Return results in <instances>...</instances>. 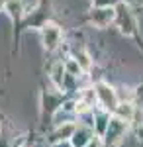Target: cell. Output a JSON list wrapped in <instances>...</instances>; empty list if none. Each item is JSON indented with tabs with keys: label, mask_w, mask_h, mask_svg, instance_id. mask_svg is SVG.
I'll use <instances>...</instances> for the list:
<instances>
[{
	"label": "cell",
	"mask_w": 143,
	"mask_h": 147,
	"mask_svg": "<svg viewBox=\"0 0 143 147\" xmlns=\"http://www.w3.org/2000/svg\"><path fill=\"white\" fill-rule=\"evenodd\" d=\"M77 61H78V65H80L82 69H88V67H90V61H88V57L84 55V53L77 55Z\"/></svg>",
	"instance_id": "obj_12"
},
{
	"label": "cell",
	"mask_w": 143,
	"mask_h": 147,
	"mask_svg": "<svg viewBox=\"0 0 143 147\" xmlns=\"http://www.w3.org/2000/svg\"><path fill=\"white\" fill-rule=\"evenodd\" d=\"M4 4H6V0H0V8H2V6H4Z\"/></svg>",
	"instance_id": "obj_14"
},
{
	"label": "cell",
	"mask_w": 143,
	"mask_h": 147,
	"mask_svg": "<svg viewBox=\"0 0 143 147\" xmlns=\"http://www.w3.org/2000/svg\"><path fill=\"white\" fill-rule=\"evenodd\" d=\"M94 100H96V90H84L82 92V98L77 102V106H75V110L78 114H84L86 110H90V106H94Z\"/></svg>",
	"instance_id": "obj_7"
},
{
	"label": "cell",
	"mask_w": 143,
	"mask_h": 147,
	"mask_svg": "<svg viewBox=\"0 0 143 147\" xmlns=\"http://www.w3.org/2000/svg\"><path fill=\"white\" fill-rule=\"evenodd\" d=\"M94 90H96V98H98V102L104 106V110H110V112H116V110H118L120 100H118L116 90L112 88L110 84H106V82H98V84L94 86Z\"/></svg>",
	"instance_id": "obj_1"
},
{
	"label": "cell",
	"mask_w": 143,
	"mask_h": 147,
	"mask_svg": "<svg viewBox=\"0 0 143 147\" xmlns=\"http://www.w3.org/2000/svg\"><path fill=\"white\" fill-rule=\"evenodd\" d=\"M77 124H71V122H67L65 125H61L59 129H57L55 134H53V139L55 141H61V139H69V137L75 136V131H77Z\"/></svg>",
	"instance_id": "obj_8"
},
{
	"label": "cell",
	"mask_w": 143,
	"mask_h": 147,
	"mask_svg": "<svg viewBox=\"0 0 143 147\" xmlns=\"http://www.w3.org/2000/svg\"><path fill=\"white\" fill-rule=\"evenodd\" d=\"M127 120H121V118H112L110 124H108V127H106V136H108V141H118L121 136H123V131H125V127H127V124H125Z\"/></svg>",
	"instance_id": "obj_5"
},
{
	"label": "cell",
	"mask_w": 143,
	"mask_h": 147,
	"mask_svg": "<svg viewBox=\"0 0 143 147\" xmlns=\"http://www.w3.org/2000/svg\"><path fill=\"white\" fill-rule=\"evenodd\" d=\"M116 20V8L106 6V8H98V10L92 12V24L98 26V28H106L110 22Z\"/></svg>",
	"instance_id": "obj_4"
},
{
	"label": "cell",
	"mask_w": 143,
	"mask_h": 147,
	"mask_svg": "<svg viewBox=\"0 0 143 147\" xmlns=\"http://www.w3.org/2000/svg\"><path fill=\"white\" fill-rule=\"evenodd\" d=\"M41 35H43V47L47 51L57 49V45L61 43V30H59L53 22L45 24L43 30H41Z\"/></svg>",
	"instance_id": "obj_2"
},
{
	"label": "cell",
	"mask_w": 143,
	"mask_h": 147,
	"mask_svg": "<svg viewBox=\"0 0 143 147\" xmlns=\"http://www.w3.org/2000/svg\"><path fill=\"white\" fill-rule=\"evenodd\" d=\"M114 22L118 24L121 34H125V35L133 34V18H132V12L127 10L125 4H120V6L116 8V20H114Z\"/></svg>",
	"instance_id": "obj_3"
},
{
	"label": "cell",
	"mask_w": 143,
	"mask_h": 147,
	"mask_svg": "<svg viewBox=\"0 0 143 147\" xmlns=\"http://www.w3.org/2000/svg\"><path fill=\"white\" fill-rule=\"evenodd\" d=\"M12 2H20V0H12Z\"/></svg>",
	"instance_id": "obj_15"
},
{
	"label": "cell",
	"mask_w": 143,
	"mask_h": 147,
	"mask_svg": "<svg viewBox=\"0 0 143 147\" xmlns=\"http://www.w3.org/2000/svg\"><path fill=\"white\" fill-rule=\"evenodd\" d=\"M116 112H118V118H121V120H123V118H125V120H132L133 106L130 104V102H125V104H120V106H118V110H116Z\"/></svg>",
	"instance_id": "obj_9"
},
{
	"label": "cell",
	"mask_w": 143,
	"mask_h": 147,
	"mask_svg": "<svg viewBox=\"0 0 143 147\" xmlns=\"http://www.w3.org/2000/svg\"><path fill=\"white\" fill-rule=\"evenodd\" d=\"M86 147H102V143H100L98 139H92V141H90V143H88Z\"/></svg>",
	"instance_id": "obj_13"
},
{
	"label": "cell",
	"mask_w": 143,
	"mask_h": 147,
	"mask_svg": "<svg viewBox=\"0 0 143 147\" xmlns=\"http://www.w3.org/2000/svg\"><path fill=\"white\" fill-rule=\"evenodd\" d=\"M92 129L90 127H86V125H78L77 131H75V136L71 137V143H73V147H86L90 141H92Z\"/></svg>",
	"instance_id": "obj_6"
},
{
	"label": "cell",
	"mask_w": 143,
	"mask_h": 147,
	"mask_svg": "<svg viewBox=\"0 0 143 147\" xmlns=\"http://www.w3.org/2000/svg\"><path fill=\"white\" fill-rule=\"evenodd\" d=\"M65 69H67V73H69V75H73V77H78V75L82 73V67L78 65L77 59H69V61H67V65H65Z\"/></svg>",
	"instance_id": "obj_10"
},
{
	"label": "cell",
	"mask_w": 143,
	"mask_h": 147,
	"mask_svg": "<svg viewBox=\"0 0 143 147\" xmlns=\"http://www.w3.org/2000/svg\"><path fill=\"white\" fill-rule=\"evenodd\" d=\"M61 73H63V65H55V69H53V77H51V79H53V82H55L59 88L63 86V80H61Z\"/></svg>",
	"instance_id": "obj_11"
}]
</instances>
